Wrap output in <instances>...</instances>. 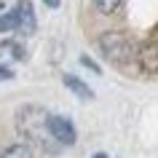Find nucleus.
I'll return each mask as SVG.
<instances>
[{"label": "nucleus", "mask_w": 158, "mask_h": 158, "mask_svg": "<svg viewBox=\"0 0 158 158\" xmlns=\"http://www.w3.org/2000/svg\"><path fill=\"white\" fill-rule=\"evenodd\" d=\"M94 158H107V156H105V153H97V156H94Z\"/></svg>", "instance_id": "13"}, {"label": "nucleus", "mask_w": 158, "mask_h": 158, "mask_svg": "<svg viewBox=\"0 0 158 158\" xmlns=\"http://www.w3.org/2000/svg\"><path fill=\"white\" fill-rule=\"evenodd\" d=\"M22 59H24V48L16 40L0 43V64H6V62H22Z\"/></svg>", "instance_id": "5"}, {"label": "nucleus", "mask_w": 158, "mask_h": 158, "mask_svg": "<svg viewBox=\"0 0 158 158\" xmlns=\"http://www.w3.org/2000/svg\"><path fill=\"white\" fill-rule=\"evenodd\" d=\"M118 6H121V0H94V8L99 14H113Z\"/></svg>", "instance_id": "9"}, {"label": "nucleus", "mask_w": 158, "mask_h": 158, "mask_svg": "<svg viewBox=\"0 0 158 158\" xmlns=\"http://www.w3.org/2000/svg\"><path fill=\"white\" fill-rule=\"evenodd\" d=\"M43 123H46V129L51 131V137H54V139H59L62 145H75V139H78V131H75V126L70 123L67 118H62V115H51V118H46Z\"/></svg>", "instance_id": "2"}, {"label": "nucleus", "mask_w": 158, "mask_h": 158, "mask_svg": "<svg viewBox=\"0 0 158 158\" xmlns=\"http://www.w3.org/2000/svg\"><path fill=\"white\" fill-rule=\"evenodd\" d=\"M0 8H3V3H0Z\"/></svg>", "instance_id": "14"}, {"label": "nucleus", "mask_w": 158, "mask_h": 158, "mask_svg": "<svg viewBox=\"0 0 158 158\" xmlns=\"http://www.w3.org/2000/svg\"><path fill=\"white\" fill-rule=\"evenodd\" d=\"M11 30H16V14L14 11L0 16V32H11Z\"/></svg>", "instance_id": "8"}, {"label": "nucleus", "mask_w": 158, "mask_h": 158, "mask_svg": "<svg viewBox=\"0 0 158 158\" xmlns=\"http://www.w3.org/2000/svg\"><path fill=\"white\" fill-rule=\"evenodd\" d=\"M64 86L75 94V97H81V99H91L94 97V91L81 81V78H75V75H64Z\"/></svg>", "instance_id": "6"}, {"label": "nucleus", "mask_w": 158, "mask_h": 158, "mask_svg": "<svg viewBox=\"0 0 158 158\" xmlns=\"http://www.w3.org/2000/svg\"><path fill=\"white\" fill-rule=\"evenodd\" d=\"M137 59L145 73H158V43H145L137 51Z\"/></svg>", "instance_id": "4"}, {"label": "nucleus", "mask_w": 158, "mask_h": 158, "mask_svg": "<svg viewBox=\"0 0 158 158\" xmlns=\"http://www.w3.org/2000/svg\"><path fill=\"white\" fill-rule=\"evenodd\" d=\"M43 3H46L48 8H59V3H62V0H43Z\"/></svg>", "instance_id": "12"}, {"label": "nucleus", "mask_w": 158, "mask_h": 158, "mask_svg": "<svg viewBox=\"0 0 158 158\" xmlns=\"http://www.w3.org/2000/svg\"><path fill=\"white\" fill-rule=\"evenodd\" d=\"M14 14H16V30H22L24 35H32L35 27H38V22H35V11H32V3H30V0H16Z\"/></svg>", "instance_id": "3"}, {"label": "nucleus", "mask_w": 158, "mask_h": 158, "mask_svg": "<svg viewBox=\"0 0 158 158\" xmlns=\"http://www.w3.org/2000/svg\"><path fill=\"white\" fill-rule=\"evenodd\" d=\"M3 158H32V150H30V145H11L6 153H3Z\"/></svg>", "instance_id": "7"}, {"label": "nucleus", "mask_w": 158, "mask_h": 158, "mask_svg": "<svg viewBox=\"0 0 158 158\" xmlns=\"http://www.w3.org/2000/svg\"><path fill=\"white\" fill-rule=\"evenodd\" d=\"M11 78H14V73H11L6 64H0V81H11Z\"/></svg>", "instance_id": "11"}, {"label": "nucleus", "mask_w": 158, "mask_h": 158, "mask_svg": "<svg viewBox=\"0 0 158 158\" xmlns=\"http://www.w3.org/2000/svg\"><path fill=\"white\" fill-rule=\"evenodd\" d=\"M99 48H102V54H105L110 62H118V64H123V62H129V59L137 56L134 40L129 35H123V32H105L99 38Z\"/></svg>", "instance_id": "1"}, {"label": "nucleus", "mask_w": 158, "mask_h": 158, "mask_svg": "<svg viewBox=\"0 0 158 158\" xmlns=\"http://www.w3.org/2000/svg\"><path fill=\"white\" fill-rule=\"evenodd\" d=\"M81 64H86V67H89V70H94V73H97V75L102 73V70H99V67H97V64H94V62H91V59H89V56H81Z\"/></svg>", "instance_id": "10"}]
</instances>
